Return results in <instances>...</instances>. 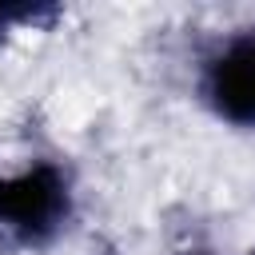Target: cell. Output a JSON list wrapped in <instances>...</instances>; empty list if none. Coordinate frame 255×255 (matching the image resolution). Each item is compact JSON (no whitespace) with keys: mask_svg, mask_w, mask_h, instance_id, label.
<instances>
[{"mask_svg":"<svg viewBox=\"0 0 255 255\" xmlns=\"http://www.w3.org/2000/svg\"><path fill=\"white\" fill-rule=\"evenodd\" d=\"M80 215V187L64 159L32 155L20 167H4L0 231L24 251L56 247Z\"/></svg>","mask_w":255,"mask_h":255,"instance_id":"6da1fadb","label":"cell"},{"mask_svg":"<svg viewBox=\"0 0 255 255\" xmlns=\"http://www.w3.org/2000/svg\"><path fill=\"white\" fill-rule=\"evenodd\" d=\"M191 96L227 131L255 135V20L215 32L191 64Z\"/></svg>","mask_w":255,"mask_h":255,"instance_id":"7a4b0ae2","label":"cell"},{"mask_svg":"<svg viewBox=\"0 0 255 255\" xmlns=\"http://www.w3.org/2000/svg\"><path fill=\"white\" fill-rule=\"evenodd\" d=\"M52 8H40V4H0V40H8L12 32L36 24L40 16H48Z\"/></svg>","mask_w":255,"mask_h":255,"instance_id":"3957f363","label":"cell"},{"mask_svg":"<svg viewBox=\"0 0 255 255\" xmlns=\"http://www.w3.org/2000/svg\"><path fill=\"white\" fill-rule=\"evenodd\" d=\"M175 255H223V251H215V247H183Z\"/></svg>","mask_w":255,"mask_h":255,"instance_id":"277c9868","label":"cell"},{"mask_svg":"<svg viewBox=\"0 0 255 255\" xmlns=\"http://www.w3.org/2000/svg\"><path fill=\"white\" fill-rule=\"evenodd\" d=\"M0 187H4V167H0Z\"/></svg>","mask_w":255,"mask_h":255,"instance_id":"5b68a950","label":"cell"},{"mask_svg":"<svg viewBox=\"0 0 255 255\" xmlns=\"http://www.w3.org/2000/svg\"><path fill=\"white\" fill-rule=\"evenodd\" d=\"M247 255H255V247H251V251H247Z\"/></svg>","mask_w":255,"mask_h":255,"instance_id":"8992f818","label":"cell"}]
</instances>
